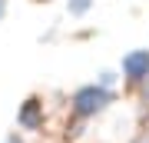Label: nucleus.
Listing matches in <instances>:
<instances>
[{"label":"nucleus","instance_id":"nucleus-4","mask_svg":"<svg viewBox=\"0 0 149 143\" xmlns=\"http://www.w3.org/2000/svg\"><path fill=\"white\" fill-rule=\"evenodd\" d=\"M3 10H7V0H0V17H3Z\"/></svg>","mask_w":149,"mask_h":143},{"label":"nucleus","instance_id":"nucleus-1","mask_svg":"<svg viewBox=\"0 0 149 143\" xmlns=\"http://www.w3.org/2000/svg\"><path fill=\"white\" fill-rule=\"evenodd\" d=\"M109 100H113V93L106 87H83V90H76V97H73V110L80 113V117H93V113H100Z\"/></svg>","mask_w":149,"mask_h":143},{"label":"nucleus","instance_id":"nucleus-3","mask_svg":"<svg viewBox=\"0 0 149 143\" xmlns=\"http://www.w3.org/2000/svg\"><path fill=\"white\" fill-rule=\"evenodd\" d=\"M17 120H20V127H27V130H37L40 123H43V110H40V103H37V100H27Z\"/></svg>","mask_w":149,"mask_h":143},{"label":"nucleus","instance_id":"nucleus-5","mask_svg":"<svg viewBox=\"0 0 149 143\" xmlns=\"http://www.w3.org/2000/svg\"><path fill=\"white\" fill-rule=\"evenodd\" d=\"M7 143H20V140H17V137H10V140H7Z\"/></svg>","mask_w":149,"mask_h":143},{"label":"nucleus","instance_id":"nucleus-2","mask_svg":"<svg viewBox=\"0 0 149 143\" xmlns=\"http://www.w3.org/2000/svg\"><path fill=\"white\" fill-rule=\"evenodd\" d=\"M123 73H126L129 80H143V77H149V50L129 53V57L123 60Z\"/></svg>","mask_w":149,"mask_h":143}]
</instances>
